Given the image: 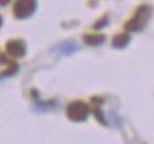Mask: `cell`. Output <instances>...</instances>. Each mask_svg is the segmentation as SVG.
Segmentation results:
<instances>
[{"mask_svg":"<svg viewBox=\"0 0 154 144\" xmlns=\"http://www.w3.org/2000/svg\"><path fill=\"white\" fill-rule=\"evenodd\" d=\"M37 8V0H17L14 5V15L17 18H28Z\"/></svg>","mask_w":154,"mask_h":144,"instance_id":"cell-1","label":"cell"},{"mask_svg":"<svg viewBox=\"0 0 154 144\" xmlns=\"http://www.w3.org/2000/svg\"><path fill=\"white\" fill-rule=\"evenodd\" d=\"M66 113H68V118L73 121H85L90 114V106L85 104L83 101H75L68 106Z\"/></svg>","mask_w":154,"mask_h":144,"instance_id":"cell-2","label":"cell"},{"mask_svg":"<svg viewBox=\"0 0 154 144\" xmlns=\"http://www.w3.org/2000/svg\"><path fill=\"white\" fill-rule=\"evenodd\" d=\"M149 12H151V8L146 7V5H144V7H139V8H137V12H136V15L131 18V22H128L126 28H128V30H141L143 25L146 23Z\"/></svg>","mask_w":154,"mask_h":144,"instance_id":"cell-3","label":"cell"},{"mask_svg":"<svg viewBox=\"0 0 154 144\" xmlns=\"http://www.w3.org/2000/svg\"><path fill=\"white\" fill-rule=\"evenodd\" d=\"M5 50H7V53L10 55V57H14V58H22V57H25V53H27L25 43L20 41V40L8 41V43L5 45Z\"/></svg>","mask_w":154,"mask_h":144,"instance_id":"cell-4","label":"cell"},{"mask_svg":"<svg viewBox=\"0 0 154 144\" xmlns=\"http://www.w3.org/2000/svg\"><path fill=\"white\" fill-rule=\"evenodd\" d=\"M126 43H129V38H128V35H118V37H114L113 40V45L114 47H124Z\"/></svg>","mask_w":154,"mask_h":144,"instance_id":"cell-5","label":"cell"},{"mask_svg":"<svg viewBox=\"0 0 154 144\" xmlns=\"http://www.w3.org/2000/svg\"><path fill=\"white\" fill-rule=\"evenodd\" d=\"M85 40L90 45H100L101 41H104V37H101V35H86Z\"/></svg>","mask_w":154,"mask_h":144,"instance_id":"cell-6","label":"cell"},{"mask_svg":"<svg viewBox=\"0 0 154 144\" xmlns=\"http://www.w3.org/2000/svg\"><path fill=\"white\" fill-rule=\"evenodd\" d=\"M58 50L70 53V51H75V50H76V47H75V45H61V47H58Z\"/></svg>","mask_w":154,"mask_h":144,"instance_id":"cell-7","label":"cell"},{"mask_svg":"<svg viewBox=\"0 0 154 144\" xmlns=\"http://www.w3.org/2000/svg\"><path fill=\"white\" fill-rule=\"evenodd\" d=\"M8 2H10V0H0V5H7Z\"/></svg>","mask_w":154,"mask_h":144,"instance_id":"cell-8","label":"cell"},{"mask_svg":"<svg viewBox=\"0 0 154 144\" xmlns=\"http://www.w3.org/2000/svg\"><path fill=\"white\" fill-rule=\"evenodd\" d=\"M0 23H2V18H0Z\"/></svg>","mask_w":154,"mask_h":144,"instance_id":"cell-9","label":"cell"}]
</instances>
